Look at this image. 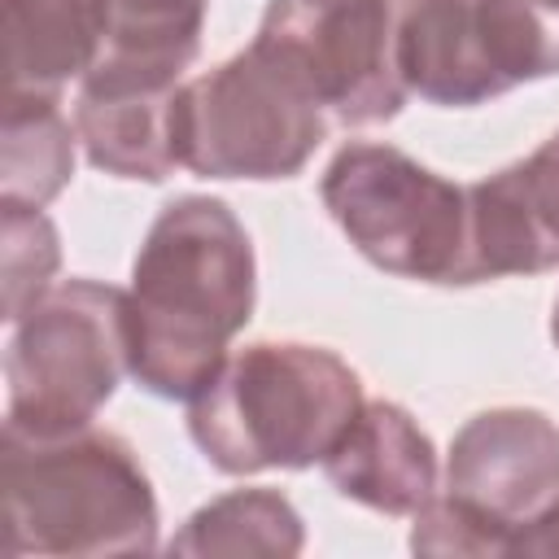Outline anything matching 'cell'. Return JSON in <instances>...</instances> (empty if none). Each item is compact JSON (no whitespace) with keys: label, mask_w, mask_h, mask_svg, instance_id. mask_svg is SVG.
I'll return each mask as SVG.
<instances>
[{"label":"cell","mask_w":559,"mask_h":559,"mask_svg":"<svg viewBox=\"0 0 559 559\" xmlns=\"http://www.w3.org/2000/svg\"><path fill=\"white\" fill-rule=\"evenodd\" d=\"M61 266V240L39 205L0 201V280H4V323H17L48 288Z\"/></svg>","instance_id":"e0dca14e"},{"label":"cell","mask_w":559,"mask_h":559,"mask_svg":"<svg viewBox=\"0 0 559 559\" xmlns=\"http://www.w3.org/2000/svg\"><path fill=\"white\" fill-rule=\"evenodd\" d=\"M253 301L258 262L245 223L218 197H175L131 262V380L162 402H192L253 319Z\"/></svg>","instance_id":"6da1fadb"},{"label":"cell","mask_w":559,"mask_h":559,"mask_svg":"<svg viewBox=\"0 0 559 559\" xmlns=\"http://www.w3.org/2000/svg\"><path fill=\"white\" fill-rule=\"evenodd\" d=\"M74 140L61 96L4 92L0 122V201L48 205L74 175Z\"/></svg>","instance_id":"9a60e30c"},{"label":"cell","mask_w":559,"mask_h":559,"mask_svg":"<svg viewBox=\"0 0 559 559\" xmlns=\"http://www.w3.org/2000/svg\"><path fill=\"white\" fill-rule=\"evenodd\" d=\"M328 127L310 83L258 39L175 96L179 166L201 179H293Z\"/></svg>","instance_id":"277c9868"},{"label":"cell","mask_w":559,"mask_h":559,"mask_svg":"<svg viewBox=\"0 0 559 559\" xmlns=\"http://www.w3.org/2000/svg\"><path fill=\"white\" fill-rule=\"evenodd\" d=\"M332 489L380 515H415L437 493V450L397 402H362L323 459Z\"/></svg>","instance_id":"8fae6325"},{"label":"cell","mask_w":559,"mask_h":559,"mask_svg":"<svg viewBox=\"0 0 559 559\" xmlns=\"http://www.w3.org/2000/svg\"><path fill=\"white\" fill-rule=\"evenodd\" d=\"M397 74L441 109L485 105L559 74V0H406Z\"/></svg>","instance_id":"ba28073f"},{"label":"cell","mask_w":559,"mask_h":559,"mask_svg":"<svg viewBox=\"0 0 559 559\" xmlns=\"http://www.w3.org/2000/svg\"><path fill=\"white\" fill-rule=\"evenodd\" d=\"M319 197L349 245L380 271L467 288V188L393 144L349 140L323 170Z\"/></svg>","instance_id":"52a82bcc"},{"label":"cell","mask_w":559,"mask_h":559,"mask_svg":"<svg viewBox=\"0 0 559 559\" xmlns=\"http://www.w3.org/2000/svg\"><path fill=\"white\" fill-rule=\"evenodd\" d=\"M100 57L79 87L170 92L201 52L210 0H96Z\"/></svg>","instance_id":"7c38bea8"},{"label":"cell","mask_w":559,"mask_h":559,"mask_svg":"<svg viewBox=\"0 0 559 559\" xmlns=\"http://www.w3.org/2000/svg\"><path fill=\"white\" fill-rule=\"evenodd\" d=\"M550 341H555V349H559V297H555V310H550Z\"/></svg>","instance_id":"d6986e66"},{"label":"cell","mask_w":559,"mask_h":559,"mask_svg":"<svg viewBox=\"0 0 559 559\" xmlns=\"http://www.w3.org/2000/svg\"><path fill=\"white\" fill-rule=\"evenodd\" d=\"M4 555H148L157 550L153 480L127 437L74 428L35 437L4 424Z\"/></svg>","instance_id":"7a4b0ae2"},{"label":"cell","mask_w":559,"mask_h":559,"mask_svg":"<svg viewBox=\"0 0 559 559\" xmlns=\"http://www.w3.org/2000/svg\"><path fill=\"white\" fill-rule=\"evenodd\" d=\"M511 555H559V498L515 533Z\"/></svg>","instance_id":"ac0fdd59"},{"label":"cell","mask_w":559,"mask_h":559,"mask_svg":"<svg viewBox=\"0 0 559 559\" xmlns=\"http://www.w3.org/2000/svg\"><path fill=\"white\" fill-rule=\"evenodd\" d=\"M183 87V83H179ZM170 92H100L79 87L74 131L87 162L114 179L162 183L179 166L175 148V96Z\"/></svg>","instance_id":"4fadbf2b"},{"label":"cell","mask_w":559,"mask_h":559,"mask_svg":"<svg viewBox=\"0 0 559 559\" xmlns=\"http://www.w3.org/2000/svg\"><path fill=\"white\" fill-rule=\"evenodd\" d=\"M406 0H271L258 44L280 52L319 96L332 127L397 118V13Z\"/></svg>","instance_id":"9c48e42d"},{"label":"cell","mask_w":559,"mask_h":559,"mask_svg":"<svg viewBox=\"0 0 559 559\" xmlns=\"http://www.w3.org/2000/svg\"><path fill=\"white\" fill-rule=\"evenodd\" d=\"M559 498V424L537 406L472 415L445 463V485L411 520L415 555H511V542Z\"/></svg>","instance_id":"5b68a950"},{"label":"cell","mask_w":559,"mask_h":559,"mask_svg":"<svg viewBox=\"0 0 559 559\" xmlns=\"http://www.w3.org/2000/svg\"><path fill=\"white\" fill-rule=\"evenodd\" d=\"M559 266V131L467 183V284Z\"/></svg>","instance_id":"30bf717a"},{"label":"cell","mask_w":559,"mask_h":559,"mask_svg":"<svg viewBox=\"0 0 559 559\" xmlns=\"http://www.w3.org/2000/svg\"><path fill=\"white\" fill-rule=\"evenodd\" d=\"M100 57L96 0H4V92L61 96Z\"/></svg>","instance_id":"5bb4252c"},{"label":"cell","mask_w":559,"mask_h":559,"mask_svg":"<svg viewBox=\"0 0 559 559\" xmlns=\"http://www.w3.org/2000/svg\"><path fill=\"white\" fill-rule=\"evenodd\" d=\"M306 528L297 507L275 489H231L205 502L170 537V555H297Z\"/></svg>","instance_id":"2e32d148"},{"label":"cell","mask_w":559,"mask_h":559,"mask_svg":"<svg viewBox=\"0 0 559 559\" xmlns=\"http://www.w3.org/2000/svg\"><path fill=\"white\" fill-rule=\"evenodd\" d=\"M131 376L127 288L100 280L52 284L17 323L4 354V424L52 437L96 424Z\"/></svg>","instance_id":"8992f818"},{"label":"cell","mask_w":559,"mask_h":559,"mask_svg":"<svg viewBox=\"0 0 559 559\" xmlns=\"http://www.w3.org/2000/svg\"><path fill=\"white\" fill-rule=\"evenodd\" d=\"M362 406L358 371L306 341H253L188 402V437L227 476L301 472L328 459Z\"/></svg>","instance_id":"3957f363"}]
</instances>
